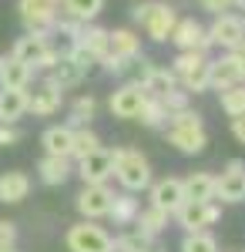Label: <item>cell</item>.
Returning <instances> with one entry per match:
<instances>
[{
	"label": "cell",
	"mask_w": 245,
	"mask_h": 252,
	"mask_svg": "<svg viewBox=\"0 0 245 252\" xmlns=\"http://www.w3.org/2000/svg\"><path fill=\"white\" fill-rule=\"evenodd\" d=\"M171 74L178 78L182 84V91H205L208 88V58L205 51H178V58H175V67H171Z\"/></svg>",
	"instance_id": "5b68a950"
},
{
	"label": "cell",
	"mask_w": 245,
	"mask_h": 252,
	"mask_svg": "<svg viewBox=\"0 0 245 252\" xmlns=\"http://www.w3.org/2000/svg\"><path fill=\"white\" fill-rule=\"evenodd\" d=\"M111 155H114V175L128 192H141L151 185V165L138 148H118Z\"/></svg>",
	"instance_id": "3957f363"
},
{
	"label": "cell",
	"mask_w": 245,
	"mask_h": 252,
	"mask_svg": "<svg viewBox=\"0 0 245 252\" xmlns=\"http://www.w3.org/2000/svg\"><path fill=\"white\" fill-rule=\"evenodd\" d=\"M145 101L148 94L141 91V84H121L118 91H111V101H108V108H111L114 118H138L141 115V108H145Z\"/></svg>",
	"instance_id": "4fadbf2b"
},
{
	"label": "cell",
	"mask_w": 245,
	"mask_h": 252,
	"mask_svg": "<svg viewBox=\"0 0 245 252\" xmlns=\"http://www.w3.org/2000/svg\"><path fill=\"white\" fill-rule=\"evenodd\" d=\"M232 138H235L239 145H245V115L232 118Z\"/></svg>",
	"instance_id": "f35d334b"
},
{
	"label": "cell",
	"mask_w": 245,
	"mask_h": 252,
	"mask_svg": "<svg viewBox=\"0 0 245 252\" xmlns=\"http://www.w3.org/2000/svg\"><path fill=\"white\" fill-rule=\"evenodd\" d=\"M165 138H168V145H175L182 155H198V152H205V145H208L202 115L191 111V108H185V111H178V115L168 118Z\"/></svg>",
	"instance_id": "6da1fadb"
},
{
	"label": "cell",
	"mask_w": 245,
	"mask_h": 252,
	"mask_svg": "<svg viewBox=\"0 0 245 252\" xmlns=\"http://www.w3.org/2000/svg\"><path fill=\"white\" fill-rule=\"evenodd\" d=\"M182 252H218V242H215V235H208V232H185Z\"/></svg>",
	"instance_id": "1f68e13d"
},
{
	"label": "cell",
	"mask_w": 245,
	"mask_h": 252,
	"mask_svg": "<svg viewBox=\"0 0 245 252\" xmlns=\"http://www.w3.org/2000/svg\"><path fill=\"white\" fill-rule=\"evenodd\" d=\"M245 37V17L239 14H218L208 27V40L215 47H225V51H235Z\"/></svg>",
	"instance_id": "30bf717a"
},
{
	"label": "cell",
	"mask_w": 245,
	"mask_h": 252,
	"mask_svg": "<svg viewBox=\"0 0 245 252\" xmlns=\"http://www.w3.org/2000/svg\"><path fill=\"white\" fill-rule=\"evenodd\" d=\"M215 202H225V205H239V202H245V172L215 175Z\"/></svg>",
	"instance_id": "ac0fdd59"
},
{
	"label": "cell",
	"mask_w": 245,
	"mask_h": 252,
	"mask_svg": "<svg viewBox=\"0 0 245 252\" xmlns=\"http://www.w3.org/2000/svg\"><path fill=\"white\" fill-rule=\"evenodd\" d=\"M134 222H138V225H134L138 232H145V235H151V239H154V235L168 225V212H161V209L148 205L145 212H138V219H134Z\"/></svg>",
	"instance_id": "83f0119b"
},
{
	"label": "cell",
	"mask_w": 245,
	"mask_h": 252,
	"mask_svg": "<svg viewBox=\"0 0 245 252\" xmlns=\"http://www.w3.org/2000/svg\"><path fill=\"white\" fill-rule=\"evenodd\" d=\"M77 175L84 178V185H104L114 175V155L108 148H97L91 155L77 158Z\"/></svg>",
	"instance_id": "7c38bea8"
},
{
	"label": "cell",
	"mask_w": 245,
	"mask_h": 252,
	"mask_svg": "<svg viewBox=\"0 0 245 252\" xmlns=\"http://www.w3.org/2000/svg\"><path fill=\"white\" fill-rule=\"evenodd\" d=\"M27 115V88H0V125H14Z\"/></svg>",
	"instance_id": "d6986e66"
},
{
	"label": "cell",
	"mask_w": 245,
	"mask_h": 252,
	"mask_svg": "<svg viewBox=\"0 0 245 252\" xmlns=\"http://www.w3.org/2000/svg\"><path fill=\"white\" fill-rule=\"evenodd\" d=\"M14 242H17V225L7 222V219H0V249H10Z\"/></svg>",
	"instance_id": "d590c367"
},
{
	"label": "cell",
	"mask_w": 245,
	"mask_h": 252,
	"mask_svg": "<svg viewBox=\"0 0 245 252\" xmlns=\"http://www.w3.org/2000/svg\"><path fill=\"white\" fill-rule=\"evenodd\" d=\"M31 195V178L27 172H3L0 175V202H7V205H17Z\"/></svg>",
	"instance_id": "ffe728a7"
},
{
	"label": "cell",
	"mask_w": 245,
	"mask_h": 252,
	"mask_svg": "<svg viewBox=\"0 0 245 252\" xmlns=\"http://www.w3.org/2000/svg\"><path fill=\"white\" fill-rule=\"evenodd\" d=\"M138 198H131V195H114V202H111V219L118 222V225H131L134 219H138Z\"/></svg>",
	"instance_id": "f1b7e54d"
},
{
	"label": "cell",
	"mask_w": 245,
	"mask_h": 252,
	"mask_svg": "<svg viewBox=\"0 0 245 252\" xmlns=\"http://www.w3.org/2000/svg\"><path fill=\"white\" fill-rule=\"evenodd\" d=\"M111 202H114V192L108 185H84L77 192V212L84 219H101V215L111 212Z\"/></svg>",
	"instance_id": "5bb4252c"
},
{
	"label": "cell",
	"mask_w": 245,
	"mask_h": 252,
	"mask_svg": "<svg viewBox=\"0 0 245 252\" xmlns=\"http://www.w3.org/2000/svg\"><path fill=\"white\" fill-rule=\"evenodd\" d=\"M175 88H178V78H175L171 71H165V67H158V64H154L148 74H145V81H141V91L148 97H165L168 91H175Z\"/></svg>",
	"instance_id": "cb8c5ba5"
},
{
	"label": "cell",
	"mask_w": 245,
	"mask_h": 252,
	"mask_svg": "<svg viewBox=\"0 0 245 252\" xmlns=\"http://www.w3.org/2000/svg\"><path fill=\"white\" fill-rule=\"evenodd\" d=\"M141 27H145V34L151 40H158V44H165L171 40V31H175V24H178V14L171 10L168 3H158V0H148V3H134V14H131Z\"/></svg>",
	"instance_id": "277c9868"
},
{
	"label": "cell",
	"mask_w": 245,
	"mask_h": 252,
	"mask_svg": "<svg viewBox=\"0 0 245 252\" xmlns=\"http://www.w3.org/2000/svg\"><path fill=\"white\" fill-rule=\"evenodd\" d=\"M31 67L17 58H0V88H27L31 84Z\"/></svg>",
	"instance_id": "d4e9b609"
},
{
	"label": "cell",
	"mask_w": 245,
	"mask_h": 252,
	"mask_svg": "<svg viewBox=\"0 0 245 252\" xmlns=\"http://www.w3.org/2000/svg\"><path fill=\"white\" fill-rule=\"evenodd\" d=\"M17 10L27 31H51L57 17L64 14V3L61 0H17Z\"/></svg>",
	"instance_id": "8992f818"
},
{
	"label": "cell",
	"mask_w": 245,
	"mask_h": 252,
	"mask_svg": "<svg viewBox=\"0 0 245 252\" xmlns=\"http://www.w3.org/2000/svg\"><path fill=\"white\" fill-rule=\"evenodd\" d=\"M218 94H222V111H225L228 118L245 115V81L242 84H232V88L218 91Z\"/></svg>",
	"instance_id": "f546056e"
},
{
	"label": "cell",
	"mask_w": 245,
	"mask_h": 252,
	"mask_svg": "<svg viewBox=\"0 0 245 252\" xmlns=\"http://www.w3.org/2000/svg\"><path fill=\"white\" fill-rule=\"evenodd\" d=\"M171 44H175L178 51H208V47H212L208 31L195 17L178 20V24H175V31H171Z\"/></svg>",
	"instance_id": "9a60e30c"
},
{
	"label": "cell",
	"mask_w": 245,
	"mask_h": 252,
	"mask_svg": "<svg viewBox=\"0 0 245 252\" xmlns=\"http://www.w3.org/2000/svg\"><path fill=\"white\" fill-rule=\"evenodd\" d=\"M182 185H185V198L188 202H215V175L191 172L188 178H182Z\"/></svg>",
	"instance_id": "603a6c76"
},
{
	"label": "cell",
	"mask_w": 245,
	"mask_h": 252,
	"mask_svg": "<svg viewBox=\"0 0 245 252\" xmlns=\"http://www.w3.org/2000/svg\"><path fill=\"white\" fill-rule=\"evenodd\" d=\"M148 246H151V235H145V232H138V229H134V232L121 235L114 249H121V252H151Z\"/></svg>",
	"instance_id": "836d02e7"
},
{
	"label": "cell",
	"mask_w": 245,
	"mask_h": 252,
	"mask_svg": "<svg viewBox=\"0 0 245 252\" xmlns=\"http://www.w3.org/2000/svg\"><path fill=\"white\" fill-rule=\"evenodd\" d=\"M61 101H64V91L57 84H51V81H40L34 91H27V111L47 118L54 111H61Z\"/></svg>",
	"instance_id": "2e32d148"
},
{
	"label": "cell",
	"mask_w": 245,
	"mask_h": 252,
	"mask_svg": "<svg viewBox=\"0 0 245 252\" xmlns=\"http://www.w3.org/2000/svg\"><path fill=\"white\" fill-rule=\"evenodd\" d=\"M37 172H40V182L44 185H64L67 178H71V158H64V155H44L40 158V165H37Z\"/></svg>",
	"instance_id": "44dd1931"
},
{
	"label": "cell",
	"mask_w": 245,
	"mask_h": 252,
	"mask_svg": "<svg viewBox=\"0 0 245 252\" xmlns=\"http://www.w3.org/2000/svg\"><path fill=\"white\" fill-rule=\"evenodd\" d=\"M67 249L71 252H111L114 239L94 222H77L67 229Z\"/></svg>",
	"instance_id": "ba28073f"
},
{
	"label": "cell",
	"mask_w": 245,
	"mask_h": 252,
	"mask_svg": "<svg viewBox=\"0 0 245 252\" xmlns=\"http://www.w3.org/2000/svg\"><path fill=\"white\" fill-rule=\"evenodd\" d=\"M51 51H54V47H51V40H47V31H27L24 37H17L10 58H17L20 64H27V67L34 71V67H37Z\"/></svg>",
	"instance_id": "8fae6325"
},
{
	"label": "cell",
	"mask_w": 245,
	"mask_h": 252,
	"mask_svg": "<svg viewBox=\"0 0 245 252\" xmlns=\"http://www.w3.org/2000/svg\"><path fill=\"white\" fill-rule=\"evenodd\" d=\"M0 252H17V249H14V246H10V249H0Z\"/></svg>",
	"instance_id": "b9f144b4"
},
{
	"label": "cell",
	"mask_w": 245,
	"mask_h": 252,
	"mask_svg": "<svg viewBox=\"0 0 245 252\" xmlns=\"http://www.w3.org/2000/svg\"><path fill=\"white\" fill-rule=\"evenodd\" d=\"M225 172H245V161L242 158H232V161L225 165Z\"/></svg>",
	"instance_id": "ab89813d"
},
{
	"label": "cell",
	"mask_w": 245,
	"mask_h": 252,
	"mask_svg": "<svg viewBox=\"0 0 245 252\" xmlns=\"http://www.w3.org/2000/svg\"><path fill=\"white\" fill-rule=\"evenodd\" d=\"M61 3H64V14L77 24H91L104 10V0H61Z\"/></svg>",
	"instance_id": "484cf974"
},
{
	"label": "cell",
	"mask_w": 245,
	"mask_h": 252,
	"mask_svg": "<svg viewBox=\"0 0 245 252\" xmlns=\"http://www.w3.org/2000/svg\"><path fill=\"white\" fill-rule=\"evenodd\" d=\"M182 202H185V185H182V178H161V182L151 185V205H154V209L175 215V209H178Z\"/></svg>",
	"instance_id": "e0dca14e"
},
{
	"label": "cell",
	"mask_w": 245,
	"mask_h": 252,
	"mask_svg": "<svg viewBox=\"0 0 245 252\" xmlns=\"http://www.w3.org/2000/svg\"><path fill=\"white\" fill-rule=\"evenodd\" d=\"M81 78H84V71H81L77 64H71V61H67V54H64V58L54 64V71H51V78H47V81H51V84H57L61 91H67V88L81 84Z\"/></svg>",
	"instance_id": "4316f807"
},
{
	"label": "cell",
	"mask_w": 245,
	"mask_h": 252,
	"mask_svg": "<svg viewBox=\"0 0 245 252\" xmlns=\"http://www.w3.org/2000/svg\"><path fill=\"white\" fill-rule=\"evenodd\" d=\"M94 111H97V101L91 94H84V97H77V101H74V108H71V121H74V125H88V121L94 118Z\"/></svg>",
	"instance_id": "e575fe53"
},
{
	"label": "cell",
	"mask_w": 245,
	"mask_h": 252,
	"mask_svg": "<svg viewBox=\"0 0 245 252\" xmlns=\"http://www.w3.org/2000/svg\"><path fill=\"white\" fill-rule=\"evenodd\" d=\"M141 125H148V128H158V125H165L168 121V111H165V104L158 101V97H148L145 101V108H141V115H138Z\"/></svg>",
	"instance_id": "d6a6232c"
},
{
	"label": "cell",
	"mask_w": 245,
	"mask_h": 252,
	"mask_svg": "<svg viewBox=\"0 0 245 252\" xmlns=\"http://www.w3.org/2000/svg\"><path fill=\"white\" fill-rule=\"evenodd\" d=\"M202 7H205L208 14L218 17V14H228V10H232V0H202Z\"/></svg>",
	"instance_id": "74e56055"
},
{
	"label": "cell",
	"mask_w": 245,
	"mask_h": 252,
	"mask_svg": "<svg viewBox=\"0 0 245 252\" xmlns=\"http://www.w3.org/2000/svg\"><path fill=\"white\" fill-rule=\"evenodd\" d=\"M20 128H14V125H0V148H10V145H17L20 141Z\"/></svg>",
	"instance_id": "8d00e7d4"
},
{
	"label": "cell",
	"mask_w": 245,
	"mask_h": 252,
	"mask_svg": "<svg viewBox=\"0 0 245 252\" xmlns=\"http://www.w3.org/2000/svg\"><path fill=\"white\" fill-rule=\"evenodd\" d=\"M101 148V138L91 128H74V145H71V158H84Z\"/></svg>",
	"instance_id": "4dcf8cb0"
},
{
	"label": "cell",
	"mask_w": 245,
	"mask_h": 252,
	"mask_svg": "<svg viewBox=\"0 0 245 252\" xmlns=\"http://www.w3.org/2000/svg\"><path fill=\"white\" fill-rule=\"evenodd\" d=\"M232 7H245V0H232Z\"/></svg>",
	"instance_id": "60d3db41"
},
{
	"label": "cell",
	"mask_w": 245,
	"mask_h": 252,
	"mask_svg": "<svg viewBox=\"0 0 245 252\" xmlns=\"http://www.w3.org/2000/svg\"><path fill=\"white\" fill-rule=\"evenodd\" d=\"M138 54H141V37H138L134 31H128V27L108 31V54L101 58V64H104L111 74H124Z\"/></svg>",
	"instance_id": "7a4b0ae2"
},
{
	"label": "cell",
	"mask_w": 245,
	"mask_h": 252,
	"mask_svg": "<svg viewBox=\"0 0 245 252\" xmlns=\"http://www.w3.org/2000/svg\"><path fill=\"white\" fill-rule=\"evenodd\" d=\"M242 81H245V58H242V54L228 51L225 58L208 61V88L225 91V88H232V84H242Z\"/></svg>",
	"instance_id": "9c48e42d"
},
{
	"label": "cell",
	"mask_w": 245,
	"mask_h": 252,
	"mask_svg": "<svg viewBox=\"0 0 245 252\" xmlns=\"http://www.w3.org/2000/svg\"><path fill=\"white\" fill-rule=\"evenodd\" d=\"M222 219V209L215 202H182L175 209V222L185 229V232H205L208 225H215Z\"/></svg>",
	"instance_id": "52a82bcc"
},
{
	"label": "cell",
	"mask_w": 245,
	"mask_h": 252,
	"mask_svg": "<svg viewBox=\"0 0 245 252\" xmlns=\"http://www.w3.org/2000/svg\"><path fill=\"white\" fill-rule=\"evenodd\" d=\"M40 145H44V152H47V155H64V158H71L74 128H71V125H54V128H47V131H44Z\"/></svg>",
	"instance_id": "7402d4cb"
}]
</instances>
